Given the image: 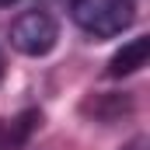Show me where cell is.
I'll return each instance as SVG.
<instances>
[{"mask_svg": "<svg viewBox=\"0 0 150 150\" xmlns=\"http://www.w3.org/2000/svg\"><path fill=\"white\" fill-rule=\"evenodd\" d=\"M0 80H4V52H0Z\"/></svg>", "mask_w": 150, "mask_h": 150, "instance_id": "4", "label": "cell"}, {"mask_svg": "<svg viewBox=\"0 0 150 150\" xmlns=\"http://www.w3.org/2000/svg\"><path fill=\"white\" fill-rule=\"evenodd\" d=\"M70 11H74L77 28H84L94 38L122 35L136 18V4L133 0H74Z\"/></svg>", "mask_w": 150, "mask_h": 150, "instance_id": "1", "label": "cell"}, {"mask_svg": "<svg viewBox=\"0 0 150 150\" xmlns=\"http://www.w3.org/2000/svg\"><path fill=\"white\" fill-rule=\"evenodd\" d=\"M7 4H14V0H0V7H7Z\"/></svg>", "mask_w": 150, "mask_h": 150, "instance_id": "5", "label": "cell"}, {"mask_svg": "<svg viewBox=\"0 0 150 150\" xmlns=\"http://www.w3.org/2000/svg\"><path fill=\"white\" fill-rule=\"evenodd\" d=\"M147 52H150V38L140 35L133 38L129 45H122L108 59V77H126V74H136L140 67H147Z\"/></svg>", "mask_w": 150, "mask_h": 150, "instance_id": "3", "label": "cell"}, {"mask_svg": "<svg viewBox=\"0 0 150 150\" xmlns=\"http://www.w3.org/2000/svg\"><path fill=\"white\" fill-rule=\"evenodd\" d=\"M59 42V25L49 11H25L11 25V45L25 56H45Z\"/></svg>", "mask_w": 150, "mask_h": 150, "instance_id": "2", "label": "cell"}]
</instances>
